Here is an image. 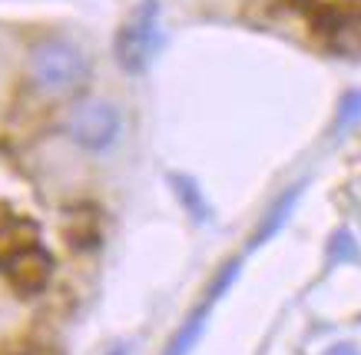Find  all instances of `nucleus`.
Instances as JSON below:
<instances>
[{"mask_svg": "<svg viewBox=\"0 0 361 355\" xmlns=\"http://www.w3.org/2000/svg\"><path fill=\"white\" fill-rule=\"evenodd\" d=\"M163 47V30H159V0H140L133 13L123 20L113 54L126 73H146Z\"/></svg>", "mask_w": 361, "mask_h": 355, "instance_id": "nucleus-1", "label": "nucleus"}, {"mask_svg": "<svg viewBox=\"0 0 361 355\" xmlns=\"http://www.w3.org/2000/svg\"><path fill=\"white\" fill-rule=\"evenodd\" d=\"M30 77L33 83L54 97L73 93L90 77V60L77 44L70 40H44L30 54Z\"/></svg>", "mask_w": 361, "mask_h": 355, "instance_id": "nucleus-2", "label": "nucleus"}, {"mask_svg": "<svg viewBox=\"0 0 361 355\" xmlns=\"http://www.w3.org/2000/svg\"><path fill=\"white\" fill-rule=\"evenodd\" d=\"M120 133V110L113 103L87 100L70 116V136L83 150H106Z\"/></svg>", "mask_w": 361, "mask_h": 355, "instance_id": "nucleus-3", "label": "nucleus"}, {"mask_svg": "<svg viewBox=\"0 0 361 355\" xmlns=\"http://www.w3.org/2000/svg\"><path fill=\"white\" fill-rule=\"evenodd\" d=\"M50 269H54V259H50L40 246H30L27 253L13 255L11 263L4 266V272L13 279V286L17 289L33 292V289H44V282L50 279Z\"/></svg>", "mask_w": 361, "mask_h": 355, "instance_id": "nucleus-4", "label": "nucleus"}, {"mask_svg": "<svg viewBox=\"0 0 361 355\" xmlns=\"http://www.w3.org/2000/svg\"><path fill=\"white\" fill-rule=\"evenodd\" d=\"M30 246H37V226L30 219H7L0 226V266H7L13 255L27 253Z\"/></svg>", "mask_w": 361, "mask_h": 355, "instance_id": "nucleus-5", "label": "nucleus"}, {"mask_svg": "<svg viewBox=\"0 0 361 355\" xmlns=\"http://www.w3.org/2000/svg\"><path fill=\"white\" fill-rule=\"evenodd\" d=\"M206 312H209V306H202L192 319L183 322V329L176 332V339H173V345H169V352H166V355H189V352H192V345L199 342L202 325H206Z\"/></svg>", "mask_w": 361, "mask_h": 355, "instance_id": "nucleus-6", "label": "nucleus"}, {"mask_svg": "<svg viewBox=\"0 0 361 355\" xmlns=\"http://www.w3.org/2000/svg\"><path fill=\"white\" fill-rule=\"evenodd\" d=\"M298 196H302V186H295V189H292V193H285L282 200H279V206H275V210L269 212V219H265V226H262V229H259V236H255V243H262V239H269V236H272L275 229L282 226V222H285V216L292 212V206H295V200H298Z\"/></svg>", "mask_w": 361, "mask_h": 355, "instance_id": "nucleus-7", "label": "nucleus"}, {"mask_svg": "<svg viewBox=\"0 0 361 355\" xmlns=\"http://www.w3.org/2000/svg\"><path fill=\"white\" fill-rule=\"evenodd\" d=\"M358 123H361V90H351L338 103V123H335V130L341 133V130H351Z\"/></svg>", "mask_w": 361, "mask_h": 355, "instance_id": "nucleus-8", "label": "nucleus"}, {"mask_svg": "<svg viewBox=\"0 0 361 355\" xmlns=\"http://www.w3.org/2000/svg\"><path fill=\"white\" fill-rule=\"evenodd\" d=\"M176 186H179V200H186L189 206H196V212H202V206H199V193L189 179H176Z\"/></svg>", "mask_w": 361, "mask_h": 355, "instance_id": "nucleus-9", "label": "nucleus"}]
</instances>
